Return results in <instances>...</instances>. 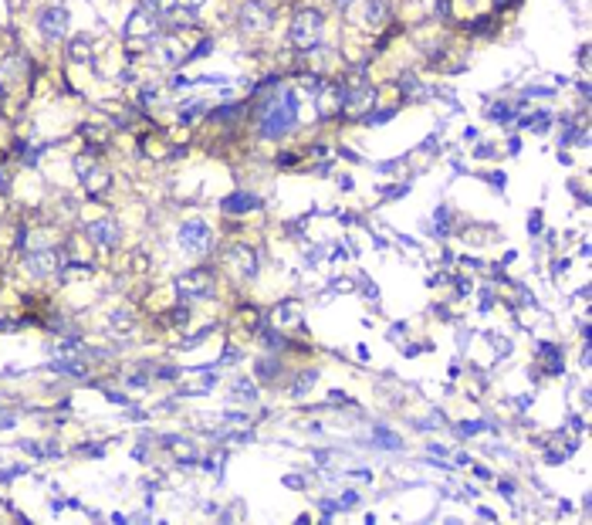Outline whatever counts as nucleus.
<instances>
[{
    "instance_id": "obj_1",
    "label": "nucleus",
    "mask_w": 592,
    "mask_h": 525,
    "mask_svg": "<svg viewBox=\"0 0 592 525\" xmlns=\"http://www.w3.org/2000/svg\"><path fill=\"white\" fill-rule=\"evenodd\" d=\"M295 125H298V99H295V92H281L277 102H271V105L264 109L261 136L271 139V136H281V132H288V129H295Z\"/></svg>"
},
{
    "instance_id": "obj_2",
    "label": "nucleus",
    "mask_w": 592,
    "mask_h": 525,
    "mask_svg": "<svg viewBox=\"0 0 592 525\" xmlns=\"http://www.w3.org/2000/svg\"><path fill=\"white\" fill-rule=\"evenodd\" d=\"M176 291H180V298H190V302H203V298H210V295L217 291V282H213V275H210V271L197 268V271H187V275H180V282H176Z\"/></svg>"
},
{
    "instance_id": "obj_3",
    "label": "nucleus",
    "mask_w": 592,
    "mask_h": 525,
    "mask_svg": "<svg viewBox=\"0 0 592 525\" xmlns=\"http://www.w3.org/2000/svg\"><path fill=\"white\" fill-rule=\"evenodd\" d=\"M210 244H213L210 224H203V220L193 217V220H187V224L180 227V247H183V251H190V254H207Z\"/></svg>"
},
{
    "instance_id": "obj_4",
    "label": "nucleus",
    "mask_w": 592,
    "mask_h": 525,
    "mask_svg": "<svg viewBox=\"0 0 592 525\" xmlns=\"http://www.w3.org/2000/svg\"><path fill=\"white\" fill-rule=\"evenodd\" d=\"M321 14L318 10H302L298 17H295V24H291V41L298 44V48H312V44H318V34H321Z\"/></svg>"
},
{
    "instance_id": "obj_5",
    "label": "nucleus",
    "mask_w": 592,
    "mask_h": 525,
    "mask_svg": "<svg viewBox=\"0 0 592 525\" xmlns=\"http://www.w3.org/2000/svg\"><path fill=\"white\" fill-rule=\"evenodd\" d=\"M372 99H376V92H372V85H366V81H355V85H349V88L339 92V105H342L349 116H362V112L372 105Z\"/></svg>"
},
{
    "instance_id": "obj_6",
    "label": "nucleus",
    "mask_w": 592,
    "mask_h": 525,
    "mask_svg": "<svg viewBox=\"0 0 592 525\" xmlns=\"http://www.w3.org/2000/svg\"><path fill=\"white\" fill-rule=\"evenodd\" d=\"M24 268L34 275V278H47L61 268V247H38L24 258Z\"/></svg>"
},
{
    "instance_id": "obj_7",
    "label": "nucleus",
    "mask_w": 592,
    "mask_h": 525,
    "mask_svg": "<svg viewBox=\"0 0 592 525\" xmlns=\"http://www.w3.org/2000/svg\"><path fill=\"white\" fill-rule=\"evenodd\" d=\"M38 31L44 34V41H61L65 34H68V10H65L61 3H54V7L41 10Z\"/></svg>"
},
{
    "instance_id": "obj_8",
    "label": "nucleus",
    "mask_w": 592,
    "mask_h": 525,
    "mask_svg": "<svg viewBox=\"0 0 592 525\" xmlns=\"http://www.w3.org/2000/svg\"><path fill=\"white\" fill-rule=\"evenodd\" d=\"M271 7L268 3H261V0H247L244 7H240V24H244V31H264L268 24H271Z\"/></svg>"
},
{
    "instance_id": "obj_9",
    "label": "nucleus",
    "mask_w": 592,
    "mask_h": 525,
    "mask_svg": "<svg viewBox=\"0 0 592 525\" xmlns=\"http://www.w3.org/2000/svg\"><path fill=\"white\" fill-rule=\"evenodd\" d=\"M88 238H92L95 247L109 251V247H116L118 244V224L112 220V217H98V220H92V224H88Z\"/></svg>"
},
{
    "instance_id": "obj_10",
    "label": "nucleus",
    "mask_w": 592,
    "mask_h": 525,
    "mask_svg": "<svg viewBox=\"0 0 592 525\" xmlns=\"http://www.w3.org/2000/svg\"><path fill=\"white\" fill-rule=\"evenodd\" d=\"M139 14H146L153 24H162L176 14V0H139Z\"/></svg>"
},
{
    "instance_id": "obj_11",
    "label": "nucleus",
    "mask_w": 592,
    "mask_h": 525,
    "mask_svg": "<svg viewBox=\"0 0 592 525\" xmlns=\"http://www.w3.org/2000/svg\"><path fill=\"white\" fill-rule=\"evenodd\" d=\"M231 258L237 261V268H240V275H244V278H254L257 261H254V251H251V247H244V244H240V247H234V254H231Z\"/></svg>"
},
{
    "instance_id": "obj_12",
    "label": "nucleus",
    "mask_w": 592,
    "mask_h": 525,
    "mask_svg": "<svg viewBox=\"0 0 592 525\" xmlns=\"http://www.w3.org/2000/svg\"><path fill=\"white\" fill-rule=\"evenodd\" d=\"M257 207H261V200L251 194H237L231 200H224V210H257Z\"/></svg>"
},
{
    "instance_id": "obj_13",
    "label": "nucleus",
    "mask_w": 592,
    "mask_h": 525,
    "mask_svg": "<svg viewBox=\"0 0 592 525\" xmlns=\"http://www.w3.org/2000/svg\"><path fill=\"white\" fill-rule=\"evenodd\" d=\"M390 17V0H369V24H383Z\"/></svg>"
},
{
    "instance_id": "obj_14",
    "label": "nucleus",
    "mask_w": 592,
    "mask_h": 525,
    "mask_svg": "<svg viewBox=\"0 0 592 525\" xmlns=\"http://www.w3.org/2000/svg\"><path fill=\"white\" fill-rule=\"evenodd\" d=\"M203 109H207L203 102H190V105H183V109H180V122H193Z\"/></svg>"
},
{
    "instance_id": "obj_15",
    "label": "nucleus",
    "mask_w": 592,
    "mask_h": 525,
    "mask_svg": "<svg viewBox=\"0 0 592 525\" xmlns=\"http://www.w3.org/2000/svg\"><path fill=\"white\" fill-rule=\"evenodd\" d=\"M312 380H315V373H305V376H302V383H295V390H291V393H295V397H305V393L312 390Z\"/></svg>"
},
{
    "instance_id": "obj_16",
    "label": "nucleus",
    "mask_w": 592,
    "mask_h": 525,
    "mask_svg": "<svg viewBox=\"0 0 592 525\" xmlns=\"http://www.w3.org/2000/svg\"><path fill=\"white\" fill-rule=\"evenodd\" d=\"M234 397H244V400H254V387H247V380H237Z\"/></svg>"
},
{
    "instance_id": "obj_17",
    "label": "nucleus",
    "mask_w": 592,
    "mask_h": 525,
    "mask_svg": "<svg viewBox=\"0 0 592 525\" xmlns=\"http://www.w3.org/2000/svg\"><path fill=\"white\" fill-rule=\"evenodd\" d=\"M125 383H129V387H139V390H142V387H146V376H139V373H132V376H129Z\"/></svg>"
},
{
    "instance_id": "obj_18",
    "label": "nucleus",
    "mask_w": 592,
    "mask_h": 525,
    "mask_svg": "<svg viewBox=\"0 0 592 525\" xmlns=\"http://www.w3.org/2000/svg\"><path fill=\"white\" fill-rule=\"evenodd\" d=\"M203 3H207V0H187V3H183V7H187V10H190V14H193V10H200V7H203Z\"/></svg>"
},
{
    "instance_id": "obj_19",
    "label": "nucleus",
    "mask_w": 592,
    "mask_h": 525,
    "mask_svg": "<svg viewBox=\"0 0 592 525\" xmlns=\"http://www.w3.org/2000/svg\"><path fill=\"white\" fill-rule=\"evenodd\" d=\"M3 190H7V173L0 169V194H3Z\"/></svg>"
},
{
    "instance_id": "obj_20",
    "label": "nucleus",
    "mask_w": 592,
    "mask_h": 525,
    "mask_svg": "<svg viewBox=\"0 0 592 525\" xmlns=\"http://www.w3.org/2000/svg\"><path fill=\"white\" fill-rule=\"evenodd\" d=\"M335 3H339V7H349V3H352V0H335Z\"/></svg>"
}]
</instances>
